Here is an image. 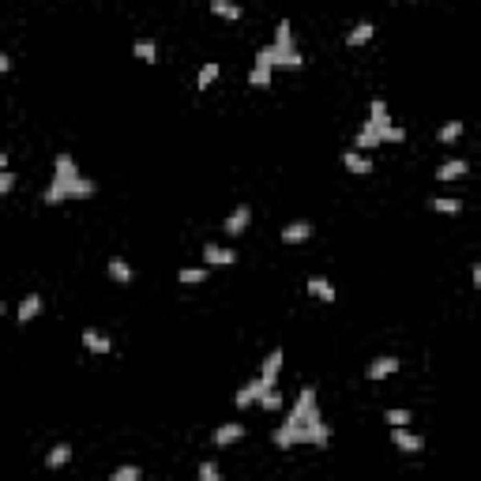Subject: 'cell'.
Returning <instances> with one entry per match:
<instances>
[{"label":"cell","instance_id":"obj_1","mask_svg":"<svg viewBox=\"0 0 481 481\" xmlns=\"http://www.w3.org/2000/svg\"><path fill=\"white\" fill-rule=\"evenodd\" d=\"M275 444L278 447H298V444H312V447H327L331 444V429L320 418V403H316V388H301L298 403L290 406L286 421L275 429Z\"/></svg>","mask_w":481,"mask_h":481},{"label":"cell","instance_id":"obj_2","mask_svg":"<svg viewBox=\"0 0 481 481\" xmlns=\"http://www.w3.org/2000/svg\"><path fill=\"white\" fill-rule=\"evenodd\" d=\"M94 196V181H87L79 173L76 158L71 155H57L53 162V181L45 188V203L57 207V203H68V199H91Z\"/></svg>","mask_w":481,"mask_h":481},{"label":"cell","instance_id":"obj_3","mask_svg":"<svg viewBox=\"0 0 481 481\" xmlns=\"http://www.w3.org/2000/svg\"><path fill=\"white\" fill-rule=\"evenodd\" d=\"M256 60L271 64V68H290V71L304 68V53L293 45V27H290V19L278 23V27H275V42L263 45V49L256 53Z\"/></svg>","mask_w":481,"mask_h":481},{"label":"cell","instance_id":"obj_4","mask_svg":"<svg viewBox=\"0 0 481 481\" xmlns=\"http://www.w3.org/2000/svg\"><path fill=\"white\" fill-rule=\"evenodd\" d=\"M391 444H395L403 455H418V451H425V440L418 436V432H410L406 425H391Z\"/></svg>","mask_w":481,"mask_h":481},{"label":"cell","instance_id":"obj_5","mask_svg":"<svg viewBox=\"0 0 481 481\" xmlns=\"http://www.w3.org/2000/svg\"><path fill=\"white\" fill-rule=\"evenodd\" d=\"M248 226H252V207H245V203H240L237 211H230V219L222 222V234H226L230 240H237Z\"/></svg>","mask_w":481,"mask_h":481},{"label":"cell","instance_id":"obj_6","mask_svg":"<svg viewBox=\"0 0 481 481\" xmlns=\"http://www.w3.org/2000/svg\"><path fill=\"white\" fill-rule=\"evenodd\" d=\"M203 260H207V267H234L237 252L230 245H203Z\"/></svg>","mask_w":481,"mask_h":481},{"label":"cell","instance_id":"obj_7","mask_svg":"<svg viewBox=\"0 0 481 481\" xmlns=\"http://www.w3.org/2000/svg\"><path fill=\"white\" fill-rule=\"evenodd\" d=\"M399 372V357H391V354H383V357H376V361H368V368H365V380H388V376H395Z\"/></svg>","mask_w":481,"mask_h":481},{"label":"cell","instance_id":"obj_8","mask_svg":"<svg viewBox=\"0 0 481 481\" xmlns=\"http://www.w3.org/2000/svg\"><path fill=\"white\" fill-rule=\"evenodd\" d=\"M282 346H275L267 354V361H263V372H260V380H263V388H278V372H282Z\"/></svg>","mask_w":481,"mask_h":481},{"label":"cell","instance_id":"obj_9","mask_svg":"<svg viewBox=\"0 0 481 481\" xmlns=\"http://www.w3.org/2000/svg\"><path fill=\"white\" fill-rule=\"evenodd\" d=\"M309 237H312V222H304V219L282 226V245H304Z\"/></svg>","mask_w":481,"mask_h":481},{"label":"cell","instance_id":"obj_10","mask_svg":"<svg viewBox=\"0 0 481 481\" xmlns=\"http://www.w3.org/2000/svg\"><path fill=\"white\" fill-rule=\"evenodd\" d=\"M79 339H83V346L91 350V354H109V350H113L109 335H106V331H98V327H87V331L79 335Z\"/></svg>","mask_w":481,"mask_h":481},{"label":"cell","instance_id":"obj_11","mask_svg":"<svg viewBox=\"0 0 481 481\" xmlns=\"http://www.w3.org/2000/svg\"><path fill=\"white\" fill-rule=\"evenodd\" d=\"M342 166H346L354 177H368V173H372V158H365L361 150H342Z\"/></svg>","mask_w":481,"mask_h":481},{"label":"cell","instance_id":"obj_12","mask_svg":"<svg viewBox=\"0 0 481 481\" xmlns=\"http://www.w3.org/2000/svg\"><path fill=\"white\" fill-rule=\"evenodd\" d=\"M309 293L316 301H324V304H335V298H339V293H335V286H331V278H324V275H312L309 278Z\"/></svg>","mask_w":481,"mask_h":481},{"label":"cell","instance_id":"obj_13","mask_svg":"<svg viewBox=\"0 0 481 481\" xmlns=\"http://www.w3.org/2000/svg\"><path fill=\"white\" fill-rule=\"evenodd\" d=\"M240 436H245V425H240V421L219 425V429H214V447H230V444H237Z\"/></svg>","mask_w":481,"mask_h":481},{"label":"cell","instance_id":"obj_14","mask_svg":"<svg viewBox=\"0 0 481 481\" xmlns=\"http://www.w3.org/2000/svg\"><path fill=\"white\" fill-rule=\"evenodd\" d=\"M42 298H38V293H27V298L19 301V312H15V320H19V324H30V320H38L42 316Z\"/></svg>","mask_w":481,"mask_h":481},{"label":"cell","instance_id":"obj_15","mask_svg":"<svg viewBox=\"0 0 481 481\" xmlns=\"http://www.w3.org/2000/svg\"><path fill=\"white\" fill-rule=\"evenodd\" d=\"M470 173V166L462 162V158H451V162H444L436 170V181H459V177H467Z\"/></svg>","mask_w":481,"mask_h":481},{"label":"cell","instance_id":"obj_16","mask_svg":"<svg viewBox=\"0 0 481 481\" xmlns=\"http://www.w3.org/2000/svg\"><path fill=\"white\" fill-rule=\"evenodd\" d=\"M260 391H263V380L256 376V380H248L245 388L237 391V406L245 410V406H256V399H260Z\"/></svg>","mask_w":481,"mask_h":481},{"label":"cell","instance_id":"obj_17","mask_svg":"<svg viewBox=\"0 0 481 481\" xmlns=\"http://www.w3.org/2000/svg\"><path fill=\"white\" fill-rule=\"evenodd\" d=\"M372 34H376V27H372V23H357V27L346 34V45H350V49H357V45L372 42Z\"/></svg>","mask_w":481,"mask_h":481},{"label":"cell","instance_id":"obj_18","mask_svg":"<svg viewBox=\"0 0 481 481\" xmlns=\"http://www.w3.org/2000/svg\"><path fill=\"white\" fill-rule=\"evenodd\" d=\"M132 53H135L143 64H155V60H158V45L150 42V38H135V42H132Z\"/></svg>","mask_w":481,"mask_h":481},{"label":"cell","instance_id":"obj_19","mask_svg":"<svg viewBox=\"0 0 481 481\" xmlns=\"http://www.w3.org/2000/svg\"><path fill=\"white\" fill-rule=\"evenodd\" d=\"M68 462H71V447L68 444L49 447V455H45V467H49V470H60V467H68Z\"/></svg>","mask_w":481,"mask_h":481},{"label":"cell","instance_id":"obj_20","mask_svg":"<svg viewBox=\"0 0 481 481\" xmlns=\"http://www.w3.org/2000/svg\"><path fill=\"white\" fill-rule=\"evenodd\" d=\"M219 76H222V68H219L214 60H207L203 68H199V76H196V91H211V83H214Z\"/></svg>","mask_w":481,"mask_h":481},{"label":"cell","instance_id":"obj_21","mask_svg":"<svg viewBox=\"0 0 481 481\" xmlns=\"http://www.w3.org/2000/svg\"><path fill=\"white\" fill-rule=\"evenodd\" d=\"M271 71H275L271 64L256 60V64H252V71H248V83H252V87H260V91H263V87H271Z\"/></svg>","mask_w":481,"mask_h":481},{"label":"cell","instance_id":"obj_22","mask_svg":"<svg viewBox=\"0 0 481 481\" xmlns=\"http://www.w3.org/2000/svg\"><path fill=\"white\" fill-rule=\"evenodd\" d=\"M368 124H376V128L391 124V113H388V102L383 98H372V106H368Z\"/></svg>","mask_w":481,"mask_h":481},{"label":"cell","instance_id":"obj_23","mask_svg":"<svg viewBox=\"0 0 481 481\" xmlns=\"http://www.w3.org/2000/svg\"><path fill=\"white\" fill-rule=\"evenodd\" d=\"M429 207H432L436 214H451V219H455V214H462V199H447V196L429 199Z\"/></svg>","mask_w":481,"mask_h":481},{"label":"cell","instance_id":"obj_24","mask_svg":"<svg viewBox=\"0 0 481 481\" xmlns=\"http://www.w3.org/2000/svg\"><path fill=\"white\" fill-rule=\"evenodd\" d=\"M109 278H113V282H120V286L132 282V267H128V260L113 256V260H109Z\"/></svg>","mask_w":481,"mask_h":481},{"label":"cell","instance_id":"obj_25","mask_svg":"<svg viewBox=\"0 0 481 481\" xmlns=\"http://www.w3.org/2000/svg\"><path fill=\"white\" fill-rule=\"evenodd\" d=\"M177 278H181V286H199L211 278V267H184V271H177Z\"/></svg>","mask_w":481,"mask_h":481},{"label":"cell","instance_id":"obj_26","mask_svg":"<svg viewBox=\"0 0 481 481\" xmlns=\"http://www.w3.org/2000/svg\"><path fill=\"white\" fill-rule=\"evenodd\" d=\"M211 12L219 15V19H240V4H234V0H211Z\"/></svg>","mask_w":481,"mask_h":481},{"label":"cell","instance_id":"obj_27","mask_svg":"<svg viewBox=\"0 0 481 481\" xmlns=\"http://www.w3.org/2000/svg\"><path fill=\"white\" fill-rule=\"evenodd\" d=\"M256 406H263V410H282V395H278V388H263L260 399H256Z\"/></svg>","mask_w":481,"mask_h":481},{"label":"cell","instance_id":"obj_28","mask_svg":"<svg viewBox=\"0 0 481 481\" xmlns=\"http://www.w3.org/2000/svg\"><path fill=\"white\" fill-rule=\"evenodd\" d=\"M459 135H462V120H451V124H444V128H440V132H436V139H440V143H444V147H447V143H455V139H459Z\"/></svg>","mask_w":481,"mask_h":481},{"label":"cell","instance_id":"obj_29","mask_svg":"<svg viewBox=\"0 0 481 481\" xmlns=\"http://www.w3.org/2000/svg\"><path fill=\"white\" fill-rule=\"evenodd\" d=\"M380 143H406V128L383 124V128H380Z\"/></svg>","mask_w":481,"mask_h":481},{"label":"cell","instance_id":"obj_30","mask_svg":"<svg viewBox=\"0 0 481 481\" xmlns=\"http://www.w3.org/2000/svg\"><path fill=\"white\" fill-rule=\"evenodd\" d=\"M143 470L139 467H117L113 474H109V481H139Z\"/></svg>","mask_w":481,"mask_h":481},{"label":"cell","instance_id":"obj_31","mask_svg":"<svg viewBox=\"0 0 481 481\" xmlns=\"http://www.w3.org/2000/svg\"><path fill=\"white\" fill-rule=\"evenodd\" d=\"M383 421H388V425H410V421H414V414H410V410H403V406H395V410L383 414Z\"/></svg>","mask_w":481,"mask_h":481},{"label":"cell","instance_id":"obj_32","mask_svg":"<svg viewBox=\"0 0 481 481\" xmlns=\"http://www.w3.org/2000/svg\"><path fill=\"white\" fill-rule=\"evenodd\" d=\"M222 478V470H219V462H199V481H219Z\"/></svg>","mask_w":481,"mask_h":481},{"label":"cell","instance_id":"obj_33","mask_svg":"<svg viewBox=\"0 0 481 481\" xmlns=\"http://www.w3.org/2000/svg\"><path fill=\"white\" fill-rule=\"evenodd\" d=\"M12 188H15V173L12 170H0V196H8Z\"/></svg>","mask_w":481,"mask_h":481},{"label":"cell","instance_id":"obj_34","mask_svg":"<svg viewBox=\"0 0 481 481\" xmlns=\"http://www.w3.org/2000/svg\"><path fill=\"white\" fill-rule=\"evenodd\" d=\"M4 71H12V57H8V53H0V76H4Z\"/></svg>","mask_w":481,"mask_h":481},{"label":"cell","instance_id":"obj_35","mask_svg":"<svg viewBox=\"0 0 481 481\" xmlns=\"http://www.w3.org/2000/svg\"><path fill=\"white\" fill-rule=\"evenodd\" d=\"M0 316H4V301H0Z\"/></svg>","mask_w":481,"mask_h":481},{"label":"cell","instance_id":"obj_36","mask_svg":"<svg viewBox=\"0 0 481 481\" xmlns=\"http://www.w3.org/2000/svg\"><path fill=\"white\" fill-rule=\"evenodd\" d=\"M406 4H418V0H406Z\"/></svg>","mask_w":481,"mask_h":481}]
</instances>
